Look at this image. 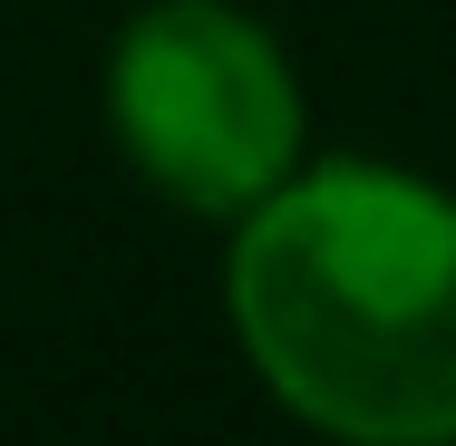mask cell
Returning <instances> with one entry per match:
<instances>
[{
  "label": "cell",
  "mask_w": 456,
  "mask_h": 446,
  "mask_svg": "<svg viewBox=\"0 0 456 446\" xmlns=\"http://www.w3.org/2000/svg\"><path fill=\"white\" fill-rule=\"evenodd\" d=\"M117 126L166 194L233 214L281 184L301 107L253 20L214 10V0H175V10L136 20L117 49Z\"/></svg>",
  "instance_id": "7a4b0ae2"
},
{
  "label": "cell",
  "mask_w": 456,
  "mask_h": 446,
  "mask_svg": "<svg viewBox=\"0 0 456 446\" xmlns=\"http://www.w3.org/2000/svg\"><path fill=\"white\" fill-rule=\"evenodd\" d=\"M233 320L281 398L350 446H456V204L379 166L263 194Z\"/></svg>",
  "instance_id": "6da1fadb"
}]
</instances>
